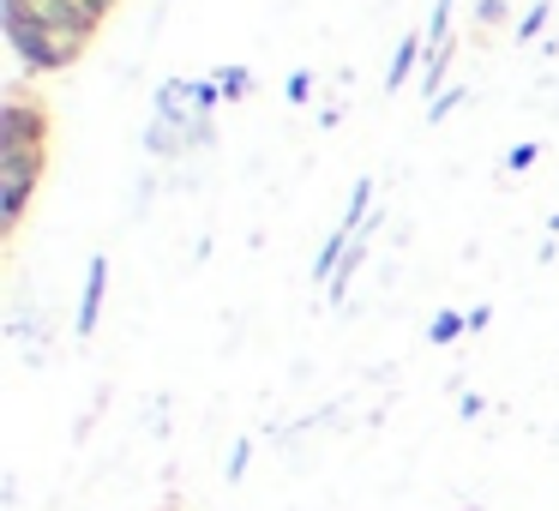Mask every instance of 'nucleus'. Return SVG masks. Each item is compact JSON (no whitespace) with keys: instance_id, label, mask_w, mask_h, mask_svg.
I'll use <instances>...</instances> for the list:
<instances>
[{"instance_id":"2","label":"nucleus","mask_w":559,"mask_h":511,"mask_svg":"<svg viewBox=\"0 0 559 511\" xmlns=\"http://www.w3.org/2000/svg\"><path fill=\"white\" fill-rule=\"evenodd\" d=\"M7 43L19 49V61H25L31 73H67V67L85 55V43L61 37V31H49V25H31V19H7Z\"/></svg>"},{"instance_id":"8","label":"nucleus","mask_w":559,"mask_h":511,"mask_svg":"<svg viewBox=\"0 0 559 511\" xmlns=\"http://www.w3.org/2000/svg\"><path fill=\"white\" fill-rule=\"evenodd\" d=\"M535 157H542V145H511V151H506V169L518 175V169H530Z\"/></svg>"},{"instance_id":"7","label":"nucleus","mask_w":559,"mask_h":511,"mask_svg":"<svg viewBox=\"0 0 559 511\" xmlns=\"http://www.w3.org/2000/svg\"><path fill=\"white\" fill-rule=\"evenodd\" d=\"M542 31H547V7H530V13L518 19V37L530 43V37H542Z\"/></svg>"},{"instance_id":"14","label":"nucleus","mask_w":559,"mask_h":511,"mask_svg":"<svg viewBox=\"0 0 559 511\" xmlns=\"http://www.w3.org/2000/svg\"><path fill=\"white\" fill-rule=\"evenodd\" d=\"M554 229H559V217H554Z\"/></svg>"},{"instance_id":"6","label":"nucleus","mask_w":559,"mask_h":511,"mask_svg":"<svg viewBox=\"0 0 559 511\" xmlns=\"http://www.w3.org/2000/svg\"><path fill=\"white\" fill-rule=\"evenodd\" d=\"M217 91H223V103L253 97V73H247V67H223V73H217Z\"/></svg>"},{"instance_id":"13","label":"nucleus","mask_w":559,"mask_h":511,"mask_svg":"<svg viewBox=\"0 0 559 511\" xmlns=\"http://www.w3.org/2000/svg\"><path fill=\"white\" fill-rule=\"evenodd\" d=\"M163 511H181V499H163Z\"/></svg>"},{"instance_id":"10","label":"nucleus","mask_w":559,"mask_h":511,"mask_svg":"<svg viewBox=\"0 0 559 511\" xmlns=\"http://www.w3.org/2000/svg\"><path fill=\"white\" fill-rule=\"evenodd\" d=\"M475 25H506V0H481V13H475Z\"/></svg>"},{"instance_id":"5","label":"nucleus","mask_w":559,"mask_h":511,"mask_svg":"<svg viewBox=\"0 0 559 511\" xmlns=\"http://www.w3.org/2000/svg\"><path fill=\"white\" fill-rule=\"evenodd\" d=\"M463 331H469V313H457V307H445V313H433V325H427V337H433V343H457Z\"/></svg>"},{"instance_id":"3","label":"nucleus","mask_w":559,"mask_h":511,"mask_svg":"<svg viewBox=\"0 0 559 511\" xmlns=\"http://www.w3.org/2000/svg\"><path fill=\"white\" fill-rule=\"evenodd\" d=\"M103 289H109V253H91V265H85V295H79V337H91V331H97Z\"/></svg>"},{"instance_id":"11","label":"nucleus","mask_w":559,"mask_h":511,"mask_svg":"<svg viewBox=\"0 0 559 511\" xmlns=\"http://www.w3.org/2000/svg\"><path fill=\"white\" fill-rule=\"evenodd\" d=\"M457 103H463V91H439V103H433V121H445V115L457 109Z\"/></svg>"},{"instance_id":"9","label":"nucleus","mask_w":559,"mask_h":511,"mask_svg":"<svg viewBox=\"0 0 559 511\" xmlns=\"http://www.w3.org/2000/svg\"><path fill=\"white\" fill-rule=\"evenodd\" d=\"M247 463H253V445L241 439V445L229 451V482H241V475H247Z\"/></svg>"},{"instance_id":"4","label":"nucleus","mask_w":559,"mask_h":511,"mask_svg":"<svg viewBox=\"0 0 559 511\" xmlns=\"http://www.w3.org/2000/svg\"><path fill=\"white\" fill-rule=\"evenodd\" d=\"M421 55H427L421 37H403V43H397V61H391V73H385V85H391V91L409 85V73H415V61H421Z\"/></svg>"},{"instance_id":"1","label":"nucleus","mask_w":559,"mask_h":511,"mask_svg":"<svg viewBox=\"0 0 559 511\" xmlns=\"http://www.w3.org/2000/svg\"><path fill=\"white\" fill-rule=\"evenodd\" d=\"M49 133H55L49 103L31 97L25 85L0 103V157H31V151H49Z\"/></svg>"},{"instance_id":"12","label":"nucleus","mask_w":559,"mask_h":511,"mask_svg":"<svg viewBox=\"0 0 559 511\" xmlns=\"http://www.w3.org/2000/svg\"><path fill=\"white\" fill-rule=\"evenodd\" d=\"M307 91H313V73H295L289 79V103H307Z\"/></svg>"}]
</instances>
